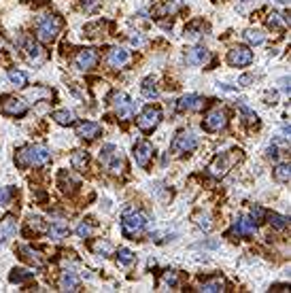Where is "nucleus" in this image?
Wrapping results in <instances>:
<instances>
[{
  "label": "nucleus",
  "instance_id": "obj_48",
  "mask_svg": "<svg viewBox=\"0 0 291 293\" xmlns=\"http://www.w3.org/2000/svg\"><path fill=\"white\" fill-rule=\"evenodd\" d=\"M266 100H268V104H274V100H276V94H266Z\"/></svg>",
  "mask_w": 291,
  "mask_h": 293
},
{
  "label": "nucleus",
  "instance_id": "obj_40",
  "mask_svg": "<svg viewBox=\"0 0 291 293\" xmlns=\"http://www.w3.org/2000/svg\"><path fill=\"white\" fill-rule=\"evenodd\" d=\"M162 283H164V285H168V287H177V283H179L177 272H174V270H166V272H164V276H162Z\"/></svg>",
  "mask_w": 291,
  "mask_h": 293
},
{
  "label": "nucleus",
  "instance_id": "obj_19",
  "mask_svg": "<svg viewBox=\"0 0 291 293\" xmlns=\"http://www.w3.org/2000/svg\"><path fill=\"white\" fill-rule=\"evenodd\" d=\"M209 60H211V53L204 47H194L185 53V62L189 66H204Z\"/></svg>",
  "mask_w": 291,
  "mask_h": 293
},
{
  "label": "nucleus",
  "instance_id": "obj_34",
  "mask_svg": "<svg viewBox=\"0 0 291 293\" xmlns=\"http://www.w3.org/2000/svg\"><path fill=\"white\" fill-rule=\"evenodd\" d=\"M244 38L249 40L251 45H261L266 40V34L261 32V30H257V28H249V30L244 32Z\"/></svg>",
  "mask_w": 291,
  "mask_h": 293
},
{
  "label": "nucleus",
  "instance_id": "obj_36",
  "mask_svg": "<svg viewBox=\"0 0 291 293\" xmlns=\"http://www.w3.org/2000/svg\"><path fill=\"white\" fill-rule=\"evenodd\" d=\"M140 92H142V96L144 98H157V87H155V81L149 77V79H144L142 81V85H140Z\"/></svg>",
  "mask_w": 291,
  "mask_h": 293
},
{
  "label": "nucleus",
  "instance_id": "obj_37",
  "mask_svg": "<svg viewBox=\"0 0 291 293\" xmlns=\"http://www.w3.org/2000/svg\"><path fill=\"white\" fill-rule=\"evenodd\" d=\"M92 251H94L96 255H102V257H107V255H111L113 246H111V242H107V240H96V242L92 244Z\"/></svg>",
  "mask_w": 291,
  "mask_h": 293
},
{
  "label": "nucleus",
  "instance_id": "obj_29",
  "mask_svg": "<svg viewBox=\"0 0 291 293\" xmlns=\"http://www.w3.org/2000/svg\"><path fill=\"white\" fill-rule=\"evenodd\" d=\"M266 24L272 28V30H285V28H287V17L281 15V13H270Z\"/></svg>",
  "mask_w": 291,
  "mask_h": 293
},
{
  "label": "nucleus",
  "instance_id": "obj_28",
  "mask_svg": "<svg viewBox=\"0 0 291 293\" xmlns=\"http://www.w3.org/2000/svg\"><path fill=\"white\" fill-rule=\"evenodd\" d=\"M7 77H9V81H11V85H15V87H26V83H28L26 73L17 71V68H9Z\"/></svg>",
  "mask_w": 291,
  "mask_h": 293
},
{
  "label": "nucleus",
  "instance_id": "obj_49",
  "mask_svg": "<svg viewBox=\"0 0 291 293\" xmlns=\"http://www.w3.org/2000/svg\"><path fill=\"white\" fill-rule=\"evenodd\" d=\"M274 3H276V5H283V7H285V5H287V0H274Z\"/></svg>",
  "mask_w": 291,
  "mask_h": 293
},
{
  "label": "nucleus",
  "instance_id": "obj_46",
  "mask_svg": "<svg viewBox=\"0 0 291 293\" xmlns=\"http://www.w3.org/2000/svg\"><path fill=\"white\" fill-rule=\"evenodd\" d=\"M238 83L244 87V85H249V83H253V77H251V75H244V77H240V81H238Z\"/></svg>",
  "mask_w": 291,
  "mask_h": 293
},
{
  "label": "nucleus",
  "instance_id": "obj_6",
  "mask_svg": "<svg viewBox=\"0 0 291 293\" xmlns=\"http://www.w3.org/2000/svg\"><path fill=\"white\" fill-rule=\"evenodd\" d=\"M111 106L115 108V115L119 119H132L136 113V102L130 100L128 94H123V92H115L111 96Z\"/></svg>",
  "mask_w": 291,
  "mask_h": 293
},
{
  "label": "nucleus",
  "instance_id": "obj_30",
  "mask_svg": "<svg viewBox=\"0 0 291 293\" xmlns=\"http://www.w3.org/2000/svg\"><path fill=\"white\" fill-rule=\"evenodd\" d=\"M57 183H60L62 191H68V193H72V191H75V189L79 187L77 178H72L68 172H62V174H60V178H57Z\"/></svg>",
  "mask_w": 291,
  "mask_h": 293
},
{
  "label": "nucleus",
  "instance_id": "obj_12",
  "mask_svg": "<svg viewBox=\"0 0 291 293\" xmlns=\"http://www.w3.org/2000/svg\"><path fill=\"white\" fill-rule=\"evenodd\" d=\"M227 62L232 66H236V68L249 66L253 62V51L249 47H244V45H238V47H234V49L227 53Z\"/></svg>",
  "mask_w": 291,
  "mask_h": 293
},
{
  "label": "nucleus",
  "instance_id": "obj_9",
  "mask_svg": "<svg viewBox=\"0 0 291 293\" xmlns=\"http://www.w3.org/2000/svg\"><path fill=\"white\" fill-rule=\"evenodd\" d=\"M5 115H11V117H22L28 113V102L22 100V98H15V96H5L3 98V104H0Z\"/></svg>",
  "mask_w": 291,
  "mask_h": 293
},
{
  "label": "nucleus",
  "instance_id": "obj_42",
  "mask_svg": "<svg viewBox=\"0 0 291 293\" xmlns=\"http://www.w3.org/2000/svg\"><path fill=\"white\" fill-rule=\"evenodd\" d=\"M92 232H94V228L90 226V223H85V221H81L77 226V236H79V238H90Z\"/></svg>",
  "mask_w": 291,
  "mask_h": 293
},
{
  "label": "nucleus",
  "instance_id": "obj_20",
  "mask_svg": "<svg viewBox=\"0 0 291 293\" xmlns=\"http://www.w3.org/2000/svg\"><path fill=\"white\" fill-rule=\"evenodd\" d=\"M204 108V98L198 94H187L179 100V110H202Z\"/></svg>",
  "mask_w": 291,
  "mask_h": 293
},
{
  "label": "nucleus",
  "instance_id": "obj_18",
  "mask_svg": "<svg viewBox=\"0 0 291 293\" xmlns=\"http://www.w3.org/2000/svg\"><path fill=\"white\" fill-rule=\"evenodd\" d=\"M17 232V219L13 215H7L0 221V244H5L9 238H13Z\"/></svg>",
  "mask_w": 291,
  "mask_h": 293
},
{
  "label": "nucleus",
  "instance_id": "obj_3",
  "mask_svg": "<svg viewBox=\"0 0 291 293\" xmlns=\"http://www.w3.org/2000/svg\"><path fill=\"white\" fill-rule=\"evenodd\" d=\"M147 215H144L142 211H136V208H126L123 211V215H121V230H123V234L126 236H138L142 230H144V226H147Z\"/></svg>",
  "mask_w": 291,
  "mask_h": 293
},
{
  "label": "nucleus",
  "instance_id": "obj_35",
  "mask_svg": "<svg viewBox=\"0 0 291 293\" xmlns=\"http://www.w3.org/2000/svg\"><path fill=\"white\" fill-rule=\"evenodd\" d=\"M268 223H270L274 230H287L289 219L283 217V215H279V213H270V215H268Z\"/></svg>",
  "mask_w": 291,
  "mask_h": 293
},
{
  "label": "nucleus",
  "instance_id": "obj_14",
  "mask_svg": "<svg viewBox=\"0 0 291 293\" xmlns=\"http://www.w3.org/2000/svg\"><path fill=\"white\" fill-rule=\"evenodd\" d=\"M151 157H153V145L149 141H138L134 145V160H136V164L140 166V168H147Z\"/></svg>",
  "mask_w": 291,
  "mask_h": 293
},
{
  "label": "nucleus",
  "instance_id": "obj_23",
  "mask_svg": "<svg viewBox=\"0 0 291 293\" xmlns=\"http://www.w3.org/2000/svg\"><path fill=\"white\" fill-rule=\"evenodd\" d=\"M60 289H62V291H70V293L79 291V278H77V274L64 272L62 278H60Z\"/></svg>",
  "mask_w": 291,
  "mask_h": 293
},
{
  "label": "nucleus",
  "instance_id": "obj_45",
  "mask_svg": "<svg viewBox=\"0 0 291 293\" xmlns=\"http://www.w3.org/2000/svg\"><path fill=\"white\" fill-rule=\"evenodd\" d=\"M251 215H253V219H261V217H264V211H261L259 206H253L251 208Z\"/></svg>",
  "mask_w": 291,
  "mask_h": 293
},
{
  "label": "nucleus",
  "instance_id": "obj_17",
  "mask_svg": "<svg viewBox=\"0 0 291 293\" xmlns=\"http://www.w3.org/2000/svg\"><path fill=\"white\" fill-rule=\"evenodd\" d=\"M130 62V51H126L123 47H113L107 55V64L111 68H123Z\"/></svg>",
  "mask_w": 291,
  "mask_h": 293
},
{
  "label": "nucleus",
  "instance_id": "obj_44",
  "mask_svg": "<svg viewBox=\"0 0 291 293\" xmlns=\"http://www.w3.org/2000/svg\"><path fill=\"white\" fill-rule=\"evenodd\" d=\"M9 202H11V189L0 187V204H9Z\"/></svg>",
  "mask_w": 291,
  "mask_h": 293
},
{
  "label": "nucleus",
  "instance_id": "obj_10",
  "mask_svg": "<svg viewBox=\"0 0 291 293\" xmlns=\"http://www.w3.org/2000/svg\"><path fill=\"white\" fill-rule=\"evenodd\" d=\"M227 125V115L223 108H211L204 115V128L209 132H221Z\"/></svg>",
  "mask_w": 291,
  "mask_h": 293
},
{
  "label": "nucleus",
  "instance_id": "obj_43",
  "mask_svg": "<svg viewBox=\"0 0 291 293\" xmlns=\"http://www.w3.org/2000/svg\"><path fill=\"white\" fill-rule=\"evenodd\" d=\"M100 3H102V0H81V7L85 13H94L100 7Z\"/></svg>",
  "mask_w": 291,
  "mask_h": 293
},
{
  "label": "nucleus",
  "instance_id": "obj_8",
  "mask_svg": "<svg viewBox=\"0 0 291 293\" xmlns=\"http://www.w3.org/2000/svg\"><path fill=\"white\" fill-rule=\"evenodd\" d=\"M159 121H162V110H159L157 106H147V108H142V113L138 115L136 123H138V128L142 132H153Z\"/></svg>",
  "mask_w": 291,
  "mask_h": 293
},
{
  "label": "nucleus",
  "instance_id": "obj_13",
  "mask_svg": "<svg viewBox=\"0 0 291 293\" xmlns=\"http://www.w3.org/2000/svg\"><path fill=\"white\" fill-rule=\"evenodd\" d=\"M255 232H257V223L251 217L240 215L234 221V226H232L230 236H232V238H234V236H255Z\"/></svg>",
  "mask_w": 291,
  "mask_h": 293
},
{
  "label": "nucleus",
  "instance_id": "obj_33",
  "mask_svg": "<svg viewBox=\"0 0 291 293\" xmlns=\"http://www.w3.org/2000/svg\"><path fill=\"white\" fill-rule=\"evenodd\" d=\"M132 261H134V253L130 249H119L117 251V266L128 268V266H132Z\"/></svg>",
  "mask_w": 291,
  "mask_h": 293
},
{
  "label": "nucleus",
  "instance_id": "obj_47",
  "mask_svg": "<svg viewBox=\"0 0 291 293\" xmlns=\"http://www.w3.org/2000/svg\"><path fill=\"white\" fill-rule=\"evenodd\" d=\"M130 40H132V45H136V47H140V45H144V38L142 36H132V38H130Z\"/></svg>",
  "mask_w": 291,
  "mask_h": 293
},
{
  "label": "nucleus",
  "instance_id": "obj_27",
  "mask_svg": "<svg viewBox=\"0 0 291 293\" xmlns=\"http://www.w3.org/2000/svg\"><path fill=\"white\" fill-rule=\"evenodd\" d=\"M26 226H28V230H30V232H34V234H45V232H47V228H49L47 223L43 221L40 217H34V215H30V217H28Z\"/></svg>",
  "mask_w": 291,
  "mask_h": 293
},
{
  "label": "nucleus",
  "instance_id": "obj_41",
  "mask_svg": "<svg viewBox=\"0 0 291 293\" xmlns=\"http://www.w3.org/2000/svg\"><path fill=\"white\" fill-rule=\"evenodd\" d=\"M238 106H240V113H242V117H244V121H246V123H257V115L253 113V110H251L249 106L242 104V102H240Z\"/></svg>",
  "mask_w": 291,
  "mask_h": 293
},
{
  "label": "nucleus",
  "instance_id": "obj_38",
  "mask_svg": "<svg viewBox=\"0 0 291 293\" xmlns=\"http://www.w3.org/2000/svg\"><path fill=\"white\" fill-rule=\"evenodd\" d=\"M194 219H196V226H198L200 230H204V232H211V230H213L211 215H206V213H198Z\"/></svg>",
  "mask_w": 291,
  "mask_h": 293
},
{
  "label": "nucleus",
  "instance_id": "obj_26",
  "mask_svg": "<svg viewBox=\"0 0 291 293\" xmlns=\"http://www.w3.org/2000/svg\"><path fill=\"white\" fill-rule=\"evenodd\" d=\"M87 162H90V155H87V151H83V149H77L70 157V164H72V168L75 170H85Z\"/></svg>",
  "mask_w": 291,
  "mask_h": 293
},
{
  "label": "nucleus",
  "instance_id": "obj_7",
  "mask_svg": "<svg viewBox=\"0 0 291 293\" xmlns=\"http://www.w3.org/2000/svg\"><path fill=\"white\" fill-rule=\"evenodd\" d=\"M198 147V136L194 132H179L170 143V151L174 155H183V153H192Z\"/></svg>",
  "mask_w": 291,
  "mask_h": 293
},
{
  "label": "nucleus",
  "instance_id": "obj_2",
  "mask_svg": "<svg viewBox=\"0 0 291 293\" xmlns=\"http://www.w3.org/2000/svg\"><path fill=\"white\" fill-rule=\"evenodd\" d=\"M242 162V151L240 149H230L221 155H217L211 166H209V174L213 178H223L230 170H234V166Z\"/></svg>",
  "mask_w": 291,
  "mask_h": 293
},
{
  "label": "nucleus",
  "instance_id": "obj_31",
  "mask_svg": "<svg viewBox=\"0 0 291 293\" xmlns=\"http://www.w3.org/2000/svg\"><path fill=\"white\" fill-rule=\"evenodd\" d=\"M289 176H291V166L285 162V164H279L274 168V178L279 181V183H289Z\"/></svg>",
  "mask_w": 291,
  "mask_h": 293
},
{
  "label": "nucleus",
  "instance_id": "obj_5",
  "mask_svg": "<svg viewBox=\"0 0 291 293\" xmlns=\"http://www.w3.org/2000/svg\"><path fill=\"white\" fill-rule=\"evenodd\" d=\"M62 30V19L57 15H43L36 24V38L40 43H51Z\"/></svg>",
  "mask_w": 291,
  "mask_h": 293
},
{
  "label": "nucleus",
  "instance_id": "obj_16",
  "mask_svg": "<svg viewBox=\"0 0 291 293\" xmlns=\"http://www.w3.org/2000/svg\"><path fill=\"white\" fill-rule=\"evenodd\" d=\"M102 128H100V123H94V121H81L77 128H75V134L83 141H94V138L100 136Z\"/></svg>",
  "mask_w": 291,
  "mask_h": 293
},
{
  "label": "nucleus",
  "instance_id": "obj_39",
  "mask_svg": "<svg viewBox=\"0 0 291 293\" xmlns=\"http://www.w3.org/2000/svg\"><path fill=\"white\" fill-rule=\"evenodd\" d=\"M51 96H53V92L45 89V87H36V89L28 92V98H32V100H38V98H51Z\"/></svg>",
  "mask_w": 291,
  "mask_h": 293
},
{
  "label": "nucleus",
  "instance_id": "obj_15",
  "mask_svg": "<svg viewBox=\"0 0 291 293\" xmlns=\"http://www.w3.org/2000/svg\"><path fill=\"white\" fill-rule=\"evenodd\" d=\"M24 49H26V58L30 60L32 64H43V62L47 60L45 49H43V47L36 43V40H32V38H26Z\"/></svg>",
  "mask_w": 291,
  "mask_h": 293
},
{
  "label": "nucleus",
  "instance_id": "obj_25",
  "mask_svg": "<svg viewBox=\"0 0 291 293\" xmlns=\"http://www.w3.org/2000/svg\"><path fill=\"white\" fill-rule=\"evenodd\" d=\"M32 276H34V272H32V270L15 268V270H11V274H9V281H11V283H17V285H24V283L30 281Z\"/></svg>",
  "mask_w": 291,
  "mask_h": 293
},
{
  "label": "nucleus",
  "instance_id": "obj_32",
  "mask_svg": "<svg viewBox=\"0 0 291 293\" xmlns=\"http://www.w3.org/2000/svg\"><path fill=\"white\" fill-rule=\"evenodd\" d=\"M51 117L55 119V123H60V125H70L72 121H75V113H72V110H66V108L55 110Z\"/></svg>",
  "mask_w": 291,
  "mask_h": 293
},
{
  "label": "nucleus",
  "instance_id": "obj_11",
  "mask_svg": "<svg viewBox=\"0 0 291 293\" xmlns=\"http://www.w3.org/2000/svg\"><path fill=\"white\" fill-rule=\"evenodd\" d=\"M72 64H75L77 71H92V68L98 64V51L96 49H81L77 55H75V60H72Z\"/></svg>",
  "mask_w": 291,
  "mask_h": 293
},
{
  "label": "nucleus",
  "instance_id": "obj_1",
  "mask_svg": "<svg viewBox=\"0 0 291 293\" xmlns=\"http://www.w3.org/2000/svg\"><path fill=\"white\" fill-rule=\"evenodd\" d=\"M51 160V151L45 145H26L17 151L15 162L22 168H32V166H45Z\"/></svg>",
  "mask_w": 291,
  "mask_h": 293
},
{
  "label": "nucleus",
  "instance_id": "obj_22",
  "mask_svg": "<svg viewBox=\"0 0 291 293\" xmlns=\"http://www.w3.org/2000/svg\"><path fill=\"white\" fill-rule=\"evenodd\" d=\"M19 253H22V257L28 261V263H32V266L34 268H43V266H45V259H43L40 257V253H38V251H34L32 246H19Z\"/></svg>",
  "mask_w": 291,
  "mask_h": 293
},
{
  "label": "nucleus",
  "instance_id": "obj_4",
  "mask_svg": "<svg viewBox=\"0 0 291 293\" xmlns=\"http://www.w3.org/2000/svg\"><path fill=\"white\" fill-rule=\"evenodd\" d=\"M100 162H102V166L111 174H121L126 170L123 153H121L119 147H115V145H105L102 149H100Z\"/></svg>",
  "mask_w": 291,
  "mask_h": 293
},
{
  "label": "nucleus",
  "instance_id": "obj_24",
  "mask_svg": "<svg viewBox=\"0 0 291 293\" xmlns=\"http://www.w3.org/2000/svg\"><path fill=\"white\" fill-rule=\"evenodd\" d=\"M198 291H202V293H221V291H225V283H223V278H211V281L202 283Z\"/></svg>",
  "mask_w": 291,
  "mask_h": 293
},
{
  "label": "nucleus",
  "instance_id": "obj_21",
  "mask_svg": "<svg viewBox=\"0 0 291 293\" xmlns=\"http://www.w3.org/2000/svg\"><path fill=\"white\" fill-rule=\"evenodd\" d=\"M47 234L51 240H62L70 234V228L66 221H51V226L47 228Z\"/></svg>",
  "mask_w": 291,
  "mask_h": 293
}]
</instances>
